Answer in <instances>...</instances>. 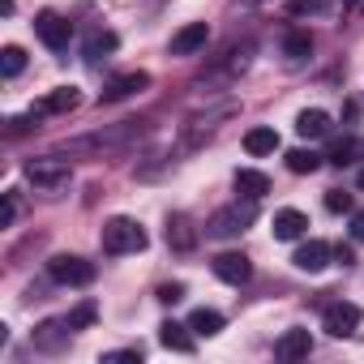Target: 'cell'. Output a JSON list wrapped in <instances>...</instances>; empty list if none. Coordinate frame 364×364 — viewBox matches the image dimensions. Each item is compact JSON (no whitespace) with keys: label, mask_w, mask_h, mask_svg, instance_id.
<instances>
[{"label":"cell","mask_w":364,"mask_h":364,"mask_svg":"<svg viewBox=\"0 0 364 364\" xmlns=\"http://www.w3.org/2000/svg\"><path fill=\"white\" fill-rule=\"evenodd\" d=\"M133 137H137V120H124V124H112L103 133H90V137L60 146V154H112V150H124Z\"/></svg>","instance_id":"cell-1"},{"label":"cell","mask_w":364,"mask_h":364,"mask_svg":"<svg viewBox=\"0 0 364 364\" xmlns=\"http://www.w3.org/2000/svg\"><path fill=\"white\" fill-rule=\"evenodd\" d=\"M99 245H103V253H112V257H120V253H141V249H146V232H141L133 219L116 215V219L103 223Z\"/></svg>","instance_id":"cell-2"},{"label":"cell","mask_w":364,"mask_h":364,"mask_svg":"<svg viewBox=\"0 0 364 364\" xmlns=\"http://www.w3.org/2000/svg\"><path fill=\"white\" fill-rule=\"evenodd\" d=\"M69 163L65 159H56V154H43V159H31L26 163V180L35 189H43V193H60L65 185H69Z\"/></svg>","instance_id":"cell-3"},{"label":"cell","mask_w":364,"mask_h":364,"mask_svg":"<svg viewBox=\"0 0 364 364\" xmlns=\"http://www.w3.org/2000/svg\"><path fill=\"white\" fill-rule=\"evenodd\" d=\"M48 274L56 279V283H65V287H90L95 283V262H86V257H77V253H56L52 262H48Z\"/></svg>","instance_id":"cell-4"},{"label":"cell","mask_w":364,"mask_h":364,"mask_svg":"<svg viewBox=\"0 0 364 364\" xmlns=\"http://www.w3.org/2000/svg\"><path fill=\"white\" fill-rule=\"evenodd\" d=\"M253 215H257V202L253 198H245V206L236 202V206H228V210H219L210 223H206V236H215V240H228V236H240L249 223H253Z\"/></svg>","instance_id":"cell-5"},{"label":"cell","mask_w":364,"mask_h":364,"mask_svg":"<svg viewBox=\"0 0 364 364\" xmlns=\"http://www.w3.org/2000/svg\"><path fill=\"white\" fill-rule=\"evenodd\" d=\"M35 35H39V43H43V48H52V52H65V48H69V39H73V26H69L60 14L43 9V14L35 18Z\"/></svg>","instance_id":"cell-6"},{"label":"cell","mask_w":364,"mask_h":364,"mask_svg":"<svg viewBox=\"0 0 364 364\" xmlns=\"http://www.w3.org/2000/svg\"><path fill=\"white\" fill-rule=\"evenodd\" d=\"M355 326H360V309H355V304L334 300V304H326V309H321V330H326V334L347 338V334H355Z\"/></svg>","instance_id":"cell-7"},{"label":"cell","mask_w":364,"mask_h":364,"mask_svg":"<svg viewBox=\"0 0 364 364\" xmlns=\"http://www.w3.org/2000/svg\"><path fill=\"white\" fill-rule=\"evenodd\" d=\"M206 39H210L206 22H189V26H180V31L171 35L167 52H171V56H198V52L206 48Z\"/></svg>","instance_id":"cell-8"},{"label":"cell","mask_w":364,"mask_h":364,"mask_svg":"<svg viewBox=\"0 0 364 364\" xmlns=\"http://www.w3.org/2000/svg\"><path fill=\"white\" fill-rule=\"evenodd\" d=\"M210 266H215V274H219L223 283H232V287H245V283L253 279V262H249L245 253H219Z\"/></svg>","instance_id":"cell-9"},{"label":"cell","mask_w":364,"mask_h":364,"mask_svg":"<svg viewBox=\"0 0 364 364\" xmlns=\"http://www.w3.org/2000/svg\"><path fill=\"white\" fill-rule=\"evenodd\" d=\"M146 86H150V73H141V69L120 73V77H112V82L103 86L99 103H120V99H129V95H137V90H146Z\"/></svg>","instance_id":"cell-10"},{"label":"cell","mask_w":364,"mask_h":364,"mask_svg":"<svg viewBox=\"0 0 364 364\" xmlns=\"http://www.w3.org/2000/svg\"><path fill=\"white\" fill-rule=\"evenodd\" d=\"M330 257H334V249H330L326 240H304V245L291 253L296 270H304V274H317V270H326V266H330Z\"/></svg>","instance_id":"cell-11"},{"label":"cell","mask_w":364,"mask_h":364,"mask_svg":"<svg viewBox=\"0 0 364 364\" xmlns=\"http://www.w3.org/2000/svg\"><path fill=\"white\" fill-rule=\"evenodd\" d=\"M167 245H171L176 253L198 249V228H193L185 215H171V219H167Z\"/></svg>","instance_id":"cell-12"},{"label":"cell","mask_w":364,"mask_h":364,"mask_svg":"<svg viewBox=\"0 0 364 364\" xmlns=\"http://www.w3.org/2000/svg\"><path fill=\"white\" fill-rule=\"evenodd\" d=\"M309 351H313L309 330H283V338L274 343V355H279V360H304Z\"/></svg>","instance_id":"cell-13"},{"label":"cell","mask_w":364,"mask_h":364,"mask_svg":"<svg viewBox=\"0 0 364 364\" xmlns=\"http://www.w3.org/2000/svg\"><path fill=\"white\" fill-rule=\"evenodd\" d=\"M236 193L262 202V198L270 193V176H266V171H253V167H240V171H236Z\"/></svg>","instance_id":"cell-14"},{"label":"cell","mask_w":364,"mask_h":364,"mask_svg":"<svg viewBox=\"0 0 364 364\" xmlns=\"http://www.w3.org/2000/svg\"><path fill=\"white\" fill-rule=\"evenodd\" d=\"M159 343L167 347V351H180V355H189L193 351V334H189V321L180 326V321H163L159 326Z\"/></svg>","instance_id":"cell-15"},{"label":"cell","mask_w":364,"mask_h":364,"mask_svg":"<svg viewBox=\"0 0 364 364\" xmlns=\"http://www.w3.org/2000/svg\"><path fill=\"white\" fill-rule=\"evenodd\" d=\"M77 103H82V95H77L73 86H60V90H52L39 107H31V112H35V116H60V112H73Z\"/></svg>","instance_id":"cell-16"},{"label":"cell","mask_w":364,"mask_h":364,"mask_svg":"<svg viewBox=\"0 0 364 364\" xmlns=\"http://www.w3.org/2000/svg\"><path fill=\"white\" fill-rule=\"evenodd\" d=\"M296 133H300L304 141H317V137L330 133V116H326L321 107H304V112L296 116Z\"/></svg>","instance_id":"cell-17"},{"label":"cell","mask_w":364,"mask_h":364,"mask_svg":"<svg viewBox=\"0 0 364 364\" xmlns=\"http://www.w3.org/2000/svg\"><path fill=\"white\" fill-rule=\"evenodd\" d=\"M304 232H309V219L300 215V210H279L274 215V240H304Z\"/></svg>","instance_id":"cell-18"},{"label":"cell","mask_w":364,"mask_h":364,"mask_svg":"<svg viewBox=\"0 0 364 364\" xmlns=\"http://www.w3.org/2000/svg\"><path fill=\"white\" fill-rule=\"evenodd\" d=\"M309 52H313V35L309 31H287L283 35V60L287 65H304Z\"/></svg>","instance_id":"cell-19"},{"label":"cell","mask_w":364,"mask_h":364,"mask_svg":"<svg viewBox=\"0 0 364 364\" xmlns=\"http://www.w3.org/2000/svg\"><path fill=\"white\" fill-rule=\"evenodd\" d=\"M245 150H249L253 159L274 154V150H279V133H274L270 124H257V129H249V133H245Z\"/></svg>","instance_id":"cell-20"},{"label":"cell","mask_w":364,"mask_h":364,"mask_svg":"<svg viewBox=\"0 0 364 364\" xmlns=\"http://www.w3.org/2000/svg\"><path fill=\"white\" fill-rule=\"evenodd\" d=\"M69 321H43L39 330H35V347H43V351H60L65 343H69Z\"/></svg>","instance_id":"cell-21"},{"label":"cell","mask_w":364,"mask_h":364,"mask_svg":"<svg viewBox=\"0 0 364 364\" xmlns=\"http://www.w3.org/2000/svg\"><path fill=\"white\" fill-rule=\"evenodd\" d=\"M112 52H116V35L112 31H90V39H86V65L99 69V60H107Z\"/></svg>","instance_id":"cell-22"},{"label":"cell","mask_w":364,"mask_h":364,"mask_svg":"<svg viewBox=\"0 0 364 364\" xmlns=\"http://www.w3.org/2000/svg\"><path fill=\"white\" fill-rule=\"evenodd\" d=\"M189 330L210 338V334L223 330V313H219V309H193V313H189Z\"/></svg>","instance_id":"cell-23"},{"label":"cell","mask_w":364,"mask_h":364,"mask_svg":"<svg viewBox=\"0 0 364 364\" xmlns=\"http://www.w3.org/2000/svg\"><path fill=\"white\" fill-rule=\"evenodd\" d=\"M317 167H321V154H317V150H304V146L287 150V171H296V176H313Z\"/></svg>","instance_id":"cell-24"},{"label":"cell","mask_w":364,"mask_h":364,"mask_svg":"<svg viewBox=\"0 0 364 364\" xmlns=\"http://www.w3.org/2000/svg\"><path fill=\"white\" fill-rule=\"evenodd\" d=\"M360 154H364V141H355V137H343V141H334V146H330V154H326V159H330L334 167H347V163H355Z\"/></svg>","instance_id":"cell-25"},{"label":"cell","mask_w":364,"mask_h":364,"mask_svg":"<svg viewBox=\"0 0 364 364\" xmlns=\"http://www.w3.org/2000/svg\"><path fill=\"white\" fill-rule=\"evenodd\" d=\"M95 317H99V309H95V300H82L65 321H69V330H86V326H95Z\"/></svg>","instance_id":"cell-26"},{"label":"cell","mask_w":364,"mask_h":364,"mask_svg":"<svg viewBox=\"0 0 364 364\" xmlns=\"http://www.w3.org/2000/svg\"><path fill=\"white\" fill-rule=\"evenodd\" d=\"M26 69V52L22 48H5V52H0V73H5V77H18Z\"/></svg>","instance_id":"cell-27"},{"label":"cell","mask_w":364,"mask_h":364,"mask_svg":"<svg viewBox=\"0 0 364 364\" xmlns=\"http://www.w3.org/2000/svg\"><path fill=\"white\" fill-rule=\"evenodd\" d=\"M326 210H330V215H343V210H351V193H343V189H330V193H326Z\"/></svg>","instance_id":"cell-28"},{"label":"cell","mask_w":364,"mask_h":364,"mask_svg":"<svg viewBox=\"0 0 364 364\" xmlns=\"http://www.w3.org/2000/svg\"><path fill=\"white\" fill-rule=\"evenodd\" d=\"M326 9V0H291L287 14H321Z\"/></svg>","instance_id":"cell-29"},{"label":"cell","mask_w":364,"mask_h":364,"mask_svg":"<svg viewBox=\"0 0 364 364\" xmlns=\"http://www.w3.org/2000/svg\"><path fill=\"white\" fill-rule=\"evenodd\" d=\"M129 360H141V347H129V351H107L103 364H129Z\"/></svg>","instance_id":"cell-30"},{"label":"cell","mask_w":364,"mask_h":364,"mask_svg":"<svg viewBox=\"0 0 364 364\" xmlns=\"http://www.w3.org/2000/svg\"><path fill=\"white\" fill-rule=\"evenodd\" d=\"M159 300H163V304L185 300V287H180V283H163V287H159Z\"/></svg>","instance_id":"cell-31"},{"label":"cell","mask_w":364,"mask_h":364,"mask_svg":"<svg viewBox=\"0 0 364 364\" xmlns=\"http://www.w3.org/2000/svg\"><path fill=\"white\" fill-rule=\"evenodd\" d=\"M14 219H18V198L9 193V198H5V215H0V223H5V228H9Z\"/></svg>","instance_id":"cell-32"},{"label":"cell","mask_w":364,"mask_h":364,"mask_svg":"<svg viewBox=\"0 0 364 364\" xmlns=\"http://www.w3.org/2000/svg\"><path fill=\"white\" fill-rule=\"evenodd\" d=\"M351 240H364V210L351 215Z\"/></svg>","instance_id":"cell-33"},{"label":"cell","mask_w":364,"mask_h":364,"mask_svg":"<svg viewBox=\"0 0 364 364\" xmlns=\"http://www.w3.org/2000/svg\"><path fill=\"white\" fill-rule=\"evenodd\" d=\"M334 262H338V266H351L355 257H351V249H347V245H338V249H334Z\"/></svg>","instance_id":"cell-34"},{"label":"cell","mask_w":364,"mask_h":364,"mask_svg":"<svg viewBox=\"0 0 364 364\" xmlns=\"http://www.w3.org/2000/svg\"><path fill=\"white\" fill-rule=\"evenodd\" d=\"M338 5H343V9H351V5H355V0H338Z\"/></svg>","instance_id":"cell-35"},{"label":"cell","mask_w":364,"mask_h":364,"mask_svg":"<svg viewBox=\"0 0 364 364\" xmlns=\"http://www.w3.org/2000/svg\"><path fill=\"white\" fill-rule=\"evenodd\" d=\"M360 189H364V171H360Z\"/></svg>","instance_id":"cell-36"}]
</instances>
